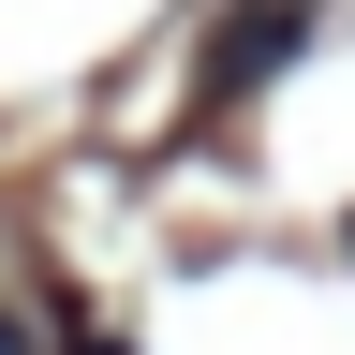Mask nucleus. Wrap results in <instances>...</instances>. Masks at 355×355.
<instances>
[{
	"label": "nucleus",
	"mask_w": 355,
	"mask_h": 355,
	"mask_svg": "<svg viewBox=\"0 0 355 355\" xmlns=\"http://www.w3.org/2000/svg\"><path fill=\"white\" fill-rule=\"evenodd\" d=\"M296 15H311V0H266L252 30H222V60H207V89H222V104H237V89H252V74H266V60L296 44Z\"/></svg>",
	"instance_id": "1"
}]
</instances>
